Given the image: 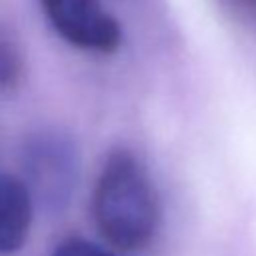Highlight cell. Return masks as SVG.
<instances>
[{"label": "cell", "mask_w": 256, "mask_h": 256, "mask_svg": "<svg viewBox=\"0 0 256 256\" xmlns=\"http://www.w3.org/2000/svg\"><path fill=\"white\" fill-rule=\"evenodd\" d=\"M92 216L104 240L118 250H140L156 234V190L142 164L126 150L112 152L96 180Z\"/></svg>", "instance_id": "obj_1"}, {"label": "cell", "mask_w": 256, "mask_h": 256, "mask_svg": "<svg viewBox=\"0 0 256 256\" xmlns=\"http://www.w3.org/2000/svg\"><path fill=\"white\" fill-rule=\"evenodd\" d=\"M24 172L32 198L54 212L66 208L80 174L74 140L60 130L34 132L24 146Z\"/></svg>", "instance_id": "obj_2"}, {"label": "cell", "mask_w": 256, "mask_h": 256, "mask_svg": "<svg viewBox=\"0 0 256 256\" xmlns=\"http://www.w3.org/2000/svg\"><path fill=\"white\" fill-rule=\"evenodd\" d=\"M50 26L68 44L100 54H114L122 44L118 20L98 0H40Z\"/></svg>", "instance_id": "obj_3"}, {"label": "cell", "mask_w": 256, "mask_h": 256, "mask_svg": "<svg viewBox=\"0 0 256 256\" xmlns=\"http://www.w3.org/2000/svg\"><path fill=\"white\" fill-rule=\"evenodd\" d=\"M32 224V192L26 182L0 174V254L18 252Z\"/></svg>", "instance_id": "obj_4"}, {"label": "cell", "mask_w": 256, "mask_h": 256, "mask_svg": "<svg viewBox=\"0 0 256 256\" xmlns=\"http://www.w3.org/2000/svg\"><path fill=\"white\" fill-rule=\"evenodd\" d=\"M24 76V58L16 42L0 30V94L20 86Z\"/></svg>", "instance_id": "obj_5"}, {"label": "cell", "mask_w": 256, "mask_h": 256, "mask_svg": "<svg viewBox=\"0 0 256 256\" xmlns=\"http://www.w3.org/2000/svg\"><path fill=\"white\" fill-rule=\"evenodd\" d=\"M52 256H120V254L110 252L84 238H66L54 248Z\"/></svg>", "instance_id": "obj_6"}]
</instances>
